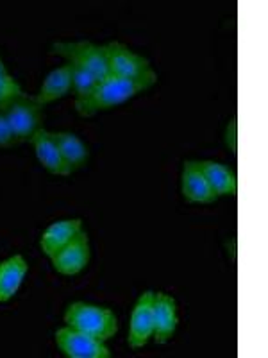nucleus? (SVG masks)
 <instances>
[{"label": "nucleus", "mask_w": 268, "mask_h": 358, "mask_svg": "<svg viewBox=\"0 0 268 358\" xmlns=\"http://www.w3.org/2000/svg\"><path fill=\"white\" fill-rule=\"evenodd\" d=\"M156 83H158V73L154 70L147 72L142 78L134 79L110 76L104 81H98L97 88L94 90V94L89 95L88 99L81 102H73V106H75V111L81 117L89 118L97 115L98 111H107L114 106H120L129 99L152 88Z\"/></svg>", "instance_id": "1"}, {"label": "nucleus", "mask_w": 268, "mask_h": 358, "mask_svg": "<svg viewBox=\"0 0 268 358\" xmlns=\"http://www.w3.org/2000/svg\"><path fill=\"white\" fill-rule=\"evenodd\" d=\"M63 319L65 326L104 342L113 338L118 331V319L113 310L91 303H70Z\"/></svg>", "instance_id": "2"}, {"label": "nucleus", "mask_w": 268, "mask_h": 358, "mask_svg": "<svg viewBox=\"0 0 268 358\" xmlns=\"http://www.w3.org/2000/svg\"><path fill=\"white\" fill-rule=\"evenodd\" d=\"M50 54L65 57L66 63H72V65L88 70L89 73H94L98 81H104L111 76L110 62H107L104 45H95L86 40L56 41V43H52Z\"/></svg>", "instance_id": "3"}, {"label": "nucleus", "mask_w": 268, "mask_h": 358, "mask_svg": "<svg viewBox=\"0 0 268 358\" xmlns=\"http://www.w3.org/2000/svg\"><path fill=\"white\" fill-rule=\"evenodd\" d=\"M0 111L6 115L13 133L20 143L29 142L33 138V134L43 127V106L38 104L34 97H29L27 94L13 97Z\"/></svg>", "instance_id": "4"}, {"label": "nucleus", "mask_w": 268, "mask_h": 358, "mask_svg": "<svg viewBox=\"0 0 268 358\" xmlns=\"http://www.w3.org/2000/svg\"><path fill=\"white\" fill-rule=\"evenodd\" d=\"M56 344L65 357L68 358H110L111 351L106 342L89 337L82 331L63 326L56 331Z\"/></svg>", "instance_id": "5"}, {"label": "nucleus", "mask_w": 268, "mask_h": 358, "mask_svg": "<svg viewBox=\"0 0 268 358\" xmlns=\"http://www.w3.org/2000/svg\"><path fill=\"white\" fill-rule=\"evenodd\" d=\"M91 258V249H89V236L84 229L73 236L66 245H63L57 252H54L52 260L54 268L63 276H75L86 268Z\"/></svg>", "instance_id": "6"}, {"label": "nucleus", "mask_w": 268, "mask_h": 358, "mask_svg": "<svg viewBox=\"0 0 268 358\" xmlns=\"http://www.w3.org/2000/svg\"><path fill=\"white\" fill-rule=\"evenodd\" d=\"M106 47L107 62H110L111 76L117 78L134 79L142 78L147 72H151V62L142 54H136L131 50L127 45L120 43V41H110L104 45Z\"/></svg>", "instance_id": "7"}, {"label": "nucleus", "mask_w": 268, "mask_h": 358, "mask_svg": "<svg viewBox=\"0 0 268 358\" xmlns=\"http://www.w3.org/2000/svg\"><path fill=\"white\" fill-rule=\"evenodd\" d=\"M152 299H154V292H152V290L143 292L142 296L138 297L136 305H134L133 313H131L127 344H129L133 350H140V348L147 346V342L151 341L152 334H154Z\"/></svg>", "instance_id": "8"}, {"label": "nucleus", "mask_w": 268, "mask_h": 358, "mask_svg": "<svg viewBox=\"0 0 268 358\" xmlns=\"http://www.w3.org/2000/svg\"><path fill=\"white\" fill-rule=\"evenodd\" d=\"M152 315H154V341L165 344L174 337L179 324L177 303L172 296L165 292H154L152 299Z\"/></svg>", "instance_id": "9"}, {"label": "nucleus", "mask_w": 268, "mask_h": 358, "mask_svg": "<svg viewBox=\"0 0 268 358\" xmlns=\"http://www.w3.org/2000/svg\"><path fill=\"white\" fill-rule=\"evenodd\" d=\"M181 192H183L184 199L193 204H213L218 199V196L207 183L206 176L200 171L199 162H193V159H188L183 165Z\"/></svg>", "instance_id": "10"}, {"label": "nucleus", "mask_w": 268, "mask_h": 358, "mask_svg": "<svg viewBox=\"0 0 268 358\" xmlns=\"http://www.w3.org/2000/svg\"><path fill=\"white\" fill-rule=\"evenodd\" d=\"M33 143L34 152H36L38 162L43 165L45 171H49L50 174L54 176H70V169L66 167L65 159H63L61 151L57 147L56 140H54L52 133L47 131L45 127L38 129L36 133L33 134V138L29 140Z\"/></svg>", "instance_id": "11"}, {"label": "nucleus", "mask_w": 268, "mask_h": 358, "mask_svg": "<svg viewBox=\"0 0 268 358\" xmlns=\"http://www.w3.org/2000/svg\"><path fill=\"white\" fill-rule=\"evenodd\" d=\"M70 90H72V69H70L68 63H65L63 66H57L47 73V78L41 83L34 99H36L38 104L45 108L50 102L68 95Z\"/></svg>", "instance_id": "12"}, {"label": "nucleus", "mask_w": 268, "mask_h": 358, "mask_svg": "<svg viewBox=\"0 0 268 358\" xmlns=\"http://www.w3.org/2000/svg\"><path fill=\"white\" fill-rule=\"evenodd\" d=\"M82 229L81 219H63L57 222L50 224L49 228L45 229L40 238V248L47 257H52L63 245L68 244L73 236L77 235Z\"/></svg>", "instance_id": "13"}, {"label": "nucleus", "mask_w": 268, "mask_h": 358, "mask_svg": "<svg viewBox=\"0 0 268 358\" xmlns=\"http://www.w3.org/2000/svg\"><path fill=\"white\" fill-rule=\"evenodd\" d=\"M199 167L216 196H236L238 179H236L232 169H229L223 163L213 162V159H202V162H199Z\"/></svg>", "instance_id": "14"}, {"label": "nucleus", "mask_w": 268, "mask_h": 358, "mask_svg": "<svg viewBox=\"0 0 268 358\" xmlns=\"http://www.w3.org/2000/svg\"><path fill=\"white\" fill-rule=\"evenodd\" d=\"M29 265L22 255L9 257L0 264V303L9 301L20 289Z\"/></svg>", "instance_id": "15"}, {"label": "nucleus", "mask_w": 268, "mask_h": 358, "mask_svg": "<svg viewBox=\"0 0 268 358\" xmlns=\"http://www.w3.org/2000/svg\"><path fill=\"white\" fill-rule=\"evenodd\" d=\"M52 136L70 172H75L84 167L89 159V149L77 134L70 133V131H57V133H52Z\"/></svg>", "instance_id": "16"}, {"label": "nucleus", "mask_w": 268, "mask_h": 358, "mask_svg": "<svg viewBox=\"0 0 268 358\" xmlns=\"http://www.w3.org/2000/svg\"><path fill=\"white\" fill-rule=\"evenodd\" d=\"M68 65L72 69V92L75 95L73 102H81L94 94V90L98 85V79L81 66H75L72 63H68Z\"/></svg>", "instance_id": "17"}, {"label": "nucleus", "mask_w": 268, "mask_h": 358, "mask_svg": "<svg viewBox=\"0 0 268 358\" xmlns=\"http://www.w3.org/2000/svg\"><path fill=\"white\" fill-rule=\"evenodd\" d=\"M20 94H24V90H22L20 83H18L17 79L11 78L9 73L0 78V110H2L13 97H17V95Z\"/></svg>", "instance_id": "18"}, {"label": "nucleus", "mask_w": 268, "mask_h": 358, "mask_svg": "<svg viewBox=\"0 0 268 358\" xmlns=\"http://www.w3.org/2000/svg\"><path fill=\"white\" fill-rule=\"evenodd\" d=\"M18 140L13 133L11 126H9L6 115L0 111V149H13L18 145Z\"/></svg>", "instance_id": "19"}, {"label": "nucleus", "mask_w": 268, "mask_h": 358, "mask_svg": "<svg viewBox=\"0 0 268 358\" xmlns=\"http://www.w3.org/2000/svg\"><path fill=\"white\" fill-rule=\"evenodd\" d=\"M223 140H225V145L229 147V151H238V118L236 117H232L231 122L225 127V136H223Z\"/></svg>", "instance_id": "20"}, {"label": "nucleus", "mask_w": 268, "mask_h": 358, "mask_svg": "<svg viewBox=\"0 0 268 358\" xmlns=\"http://www.w3.org/2000/svg\"><path fill=\"white\" fill-rule=\"evenodd\" d=\"M228 255H231V262L236 264V260H238V241H236V236L228 241Z\"/></svg>", "instance_id": "21"}, {"label": "nucleus", "mask_w": 268, "mask_h": 358, "mask_svg": "<svg viewBox=\"0 0 268 358\" xmlns=\"http://www.w3.org/2000/svg\"><path fill=\"white\" fill-rule=\"evenodd\" d=\"M8 69H6V65H4V59H2V56H0V78H2V76H8Z\"/></svg>", "instance_id": "22"}]
</instances>
